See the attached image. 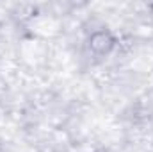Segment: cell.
<instances>
[{
	"mask_svg": "<svg viewBox=\"0 0 153 152\" xmlns=\"http://www.w3.org/2000/svg\"><path fill=\"white\" fill-rule=\"evenodd\" d=\"M87 47L89 50L98 56V57H105L109 56L116 47V38L114 34L107 29H98L94 32H91V36L87 39Z\"/></svg>",
	"mask_w": 153,
	"mask_h": 152,
	"instance_id": "cell-1",
	"label": "cell"
}]
</instances>
